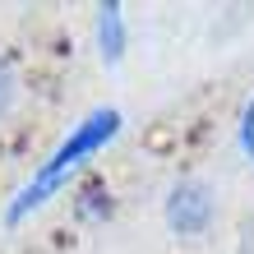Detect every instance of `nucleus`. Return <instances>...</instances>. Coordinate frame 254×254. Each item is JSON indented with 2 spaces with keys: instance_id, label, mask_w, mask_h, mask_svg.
I'll list each match as a JSON object with an SVG mask.
<instances>
[{
  "instance_id": "20e7f679",
  "label": "nucleus",
  "mask_w": 254,
  "mask_h": 254,
  "mask_svg": "<svg viewBox=\"0 0 254 254\" xmlns=\"http://www.w3.org/2000/svg\"><path fill=\"white\" fill-rule=\"evenodd\" d=\"M236 143H241V153L254 162V97L241 107V125H236Z\"/></svg>"
},
{
  "instance_id": "7ed1b4c3",
  "label": "nucleus",
  "mask_w": 254,
  "mask_h": 254,
  "mask_svg": "<svg viewBox=\"0 0 254 254\" xmlns=\"http://www.w3.org/2000/svg\"><path fill=\"white\" fill-rule=\"evenodd\" d=\"M125 47H129V33H125V9L116 5H97V56L107 65H121L125 61Z\"/></svg>"
},
{
  "instance_id": "f257e3e1",
  "label": "nucleus",
  "mask_w": 254,
  "mask_h": 254,
  "mask_svg": "<svg viewBox=\"0 0 254 254\" xmlns=\"http://www.w3.org/2000/svg\"><path fill=\"white\" fill-rule=\"evenodd\" d=\"M121 125H125V116L116 111V107H97V111H88L83 121L74 125L61 143H56V153H51V157H47V162H42V167L23 181V190L14 194V203H9V213H5V217H9V227H14V222H23L28 213H37L42 203H51L56 194L69 185V176L79 171L88 157H97L102 148H107L116 134H121Z\"/></svg>"
},
{
  "instance_id": "f03ea898",
  "label": "nucleus",
  "mask_w": 254,
  "mask_h": 254,
  "mask_svg": "<svg viewBox=\"0 0 254 254\" xmlns=\"http://www.w3.org/2000/svg\"><path fill=\"white\" fill-rule=\"evenodd\" d=\"M162 217H167L171 236H208L213 231V217H217V194L208 181H176L167 203H162Z\"/></svg>"
},
{
  "instance_id": "39448f33",
  "label": "nucleus",
  "mask_w": 254,
  "mask_h": 254,
  "mask_svg": "<svg viewBox=\"0 0 254 254\" xmlns=\"http://www.w3.org/2000/svg\"><path fill=\"white\" fill-rule=\"evenodd\" d=\"M14 97H19V79H14L9 61H5V56H0V116H5V111L14 107Z\"/></svg>"
}]
</instances>
